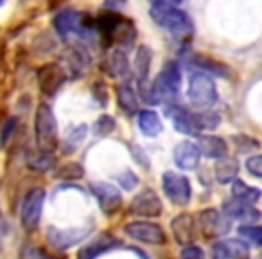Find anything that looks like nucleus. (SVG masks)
<instances>
[{
	"instance_id": "nucleus-38",
	"label": "nucleus",
	"mask_w": 262,
	"mask_h": 259,
	"mask_svg": "<svg viewBox=\"0 0 262 259\" xmlns=\"http://www.w3.org/2000/svg\"><path fill=\"white\" fill-rule=\"evenodd\" d=\"M124 4H126V0H106L104 2V6L108 9H120Z\"/></svg>"
},
{
	"instance_id": "nucleus-21",
	"label": "nucleus",
	"mask_w": 262,
	"mask_h": 259,
	"mask_svg": "<svg viewBox=\"0 0 262 259\" xmlns=\"http://www.w3.org/2000/svg\"><path fill=\"white\" fill-rule=\"evenodd\" d=\"M198 148H200L201 155H205L207 158H221L225 155H228V144L225 143V139L215 135L200 137Z\"/></svg>"
},
{
	"instance_id": "nucleus-29",
	"label": "nucleus",
	"mask_w": 262,
	"mask_h": 259,
	"mask_svg": "<svg viewBox=\"0 0 262 259\" xmlns=\"http://www.w3.org/2000/svg\"><path fill=\"white\" fill-rule=\"evenodd\" d=\"M239 234L241 237H244L246 241H251L253 245H258L262 247V227H257V225H243L239 227Z\"/></svg>"
},
{
	"instance_id": "nucleus-25",
	"label": "nucleus",
	"mask_w": 262,
	"mask_h": 259,
	"mask_svg": "<svg viewBox=\"0 0 262 259\" xmlns=\"http://www.w3.org/2000/svg\"><path fill=\"white\" fill-rule=\"evenodd\" d=\"M232 194L235 198L243 202H248V204H255L258 202V198L262 196V191L258 187H251V186H246L243 180H237L233 178L232 180Z\"/></svg>"
},
{
	"instance_id": "nucleus-12",
	"label": "nucleus",
	"mask_w": 262,
	"mask_h": 259,
	"mask_svg": "<svg viewBox=\"0 0 262 259\" xmlns=\"http://www.w3.org/2000/svg\"><path fill=\"white\" fill-rule=\"evenodd\" d=\"M131 212H135L137 216H144V218H157L162 214V202L153 189H144L133 198Z\"/></svg>"
},
{
	"instance_id": "nucleus-30",
	"label": "nucleus",
	"mask_w": 262,
	"mask_h": 259,
	"mask_svg": "<svg viewBox=\"0 0 262 259\" xmlns=\"http://www.w3.org/2000/svg\"><path fill=\"white\" fill-rule=\"evenodd\" d=\"M84 175V169L81 164L77 162H70V164H65L63 168L58 169V176L59 178H65V180H77Z\"/></svg>"
},
{
	"instance_id": "nucleus-6",
	"label": "nucleus",
	"mask_w": 262,
	"mask_h": 259,
	"mask_svg": "<svg viewBox=\"0 0 262 259\" xmlns=\"http://www.w3.org/2000/svg\"><path fill=\"white\" fill-rule=\"evenodd\" d=\"M180 83H182V74L176 62H167L160 74L157 76L153 83V90L160 101H174L180 94Z\"/></svg>"
},
{
	"instance_id": "nucleus-33",
	"label": "nucleus",
	"mask_w": 262,
	"mask_h": 259,
	"mask_svg": "<svg viewBox=\"0 0 262 259\" xmlns=\"http://www.w3.org/2000/svg\"><path fill=\"white\" fill-rule=\"evenodd\" d=\"M16 124H18L16 117H9V119L6 121V124L2 126V130H0V146H6V144H8V141L11 139L13 133H15Z\"/></svg>"
},
{
	"instance_id": "nucleus-2",
	"label": "nucleus",
	"mask_w": 262,
	"mask_h": 259,
	"mask_svg": "<svg viewBox=\"0 0 262 259\" xmlns=\"http://www.w3.org/2000/svg\"><path fill=\"white\" fill-rule=\"evenodd\" d=\"M95 31L106 42L104 45L119 44L131 47V44L137 38L135 26L129 20L122 18L120 15H115V13H104V15L99 16L95 20Z\"/></svg>"
},
{
	"instance_id": "nucleus-20",
	"label": "nucleus",
	"mask_w": 262,
	"mask_h": 259,
	"mask_svg": "<svg viewBox=\"0 0 262 259\" xmlns=\"http://www.w3.org/2000/svg\"><path fill=\"white\" fill-rule=\"evenodd\" d=\"M120 245L122 243H120L117 237H113L112 234H102V236L95 237L90 245H86L84 248H81L79 257L94 259V257H97V255H102V254H106V252L113 250V248H119Z\"/></svg>"
},
{
	"instance_id": "nucleus-32",
	"label": "nucleus",
	"mask_w": 262,
	"mask_h": 259,
	"mask_svg": "<svg viewBox=\"0 0 262 259\" xmlns=\"http://www.w3.org/2000/svg\"><path fill=\"white\" fill-rule=\"evenodd\" d=\"M115 126H117V123L112 115H101L95 121L94 132L97 133V135H110V133L115 130Z\"/></svg>"
},
{
	"instance_id": "nucleus-26",
	"label": "nucleus",
	"mask_w": 262,
	"mask_h": 259,
	"mask_svg": "<svg viewBox=\"0 0 262 259\" xmlns=\"http://www.w3.org/2000/svg\"><path fill=\"white\" fill-rule=\"evenodd\" d=\"M117 99H119V106L126 113H135L139 110V101H137V95L133 92V88L127 83L120 85L117 88Z\"/></svg>"
},
{
	"instance_id": "nucleus-17",
	"label": "nucleus",
	"mask_w": 262,
	"mask_h": 259,
	"mask_svg": "<svg viewBox=\"0 0 262 259\" xmlns=\"http://www.w3.org/2000/svg\"><path fill=\"white\" fill-rule=\"evenodd\" d=\"M171 230L174 234L176 241L183 247L187 245H192L196 240V222H194L192 214H178L174 220L171 222Z\"/></svg>"
},
{
	"instance_id": "nucleus-24",
	"label": "nucleus",
	"mask_w": 262,
	"mask_h": 259,
	"mask_svg": "<svg viewBox=\"0 0 262 259\" xmlns=\"http://www.w3.org/2000/svg\"><path fill=\"white\" fill-rule=\"evenodd\" d=\"M190 65L196 67L198 70H203V72H212L215 76H221V77H226L228 76V69H226L223 63L215 62L212 58H207V56H190Z\"/></svg>"
},
{
	"instance_id": "nucleus-37",
	"label": "nucleus",
	"mask_w": 262,
	"mask_h": 259,
	"mask_svg": "<svg viewBox=\"0 0 262 259\" xmlns=\"http://www.w3.org/2000/svg\"><path fill=\"white\" fill-rule=\"evenodd\" d=\"M182 257H185V259L203 257V250H201V248H198V247H194V245H187V247L182 250Z\"/></svg>"
},
{
	"instance_id": "nucleus-27",
	"label": "nucleus",
	"mask_w": 262,
	"mask_h": 259,
	"mask_svg": "<svg viewBox=\"0 0 262 259\" xmlns=\"http://www.w3.org/2000/svg\"><path fill=\"white\" fill-rule=\"evenodd\" d=\"M151 69V51L146 45H140L135 58V72L139 79H147Z\"/></svg>"
},
{
	"instance_id": "nucleus-23",
	"label": "nucleus",
	"mask_w": 262,
	"mask_h": 259,
	"mask_svg": "<svg viewBox=\"0 0 262 259\" xmlns=\"http://www.w3.org/2000/svg\"><path fill=\"white\" fill-rule=\"evenodd\" d=\"M139 126L144 135L147 137H157L162 133V121L153 110H142L139 113Z\"/></svg>"
},
{
	"instance_id": "nucleus-40",
	"label": "nucleus",
	"mask_w": 262,
	"mask_h": 259,
	"mask_svg": "<svg viewBox=\"0 0 262 259\" xmlns=\"http://www.w3.org/2000/svg\"><path fill=\"white\" fill-rule=\"evenodd\" d=\"M4 2H6V0H0V6H4Z\"/></svg>"
},
{
	"instance_id": "nucleus-19",
	"label": "nucleus",
	"mask_w": 262,
	"mask_h": 259,
	"mask_svg": "<svg viewBox=\"0 0 262 259\" xmlns=\"http://www.w3.org/2000/svg\"><path fill=\"white\" fill-rule=\"evenodd\" d=\"M201 158V151L198 148V144L192 143H180L174 148V164L180 169H196L200 164Z\"/></svg>"
},
{
	"instance_id": "nucleus-35",
	"label": "nucleus",
	"mask_w": 262,
	"mask_h": 259,
	"mask_svg": "<svg viewBox=\"0 0 262 259\" xmlns=\"http://www.w3.org/2000/svg\"><path fill=\"white\" fill-rule=\"evenodd\" d=\"M246 169L257 178H262V155H253L246 161Z\"/></svg>"
},
{
	"instance_id": "nucleus-16",
	"label": "nucleus",
	"mask_w": 262,
	"mask_h": 259,
	"mask_svg": "<svg viewBox=\"0 0 262 259\" xmlns=\"http://www.w3.org/2000/svg\"><path fill=\"white\" fill-rule=\"evenodd\" d=\"M223 212L228 216L230 220H239V222H246V223H253L260 220V211L255 209L251 204L243 202L239 198L235 200H228L223 204Z\"/></svg>"
},
{
	"instance_id": "nucleus-15",
	"label": "nucleus",
	"mask_w": 262,
	"mask_h": 259,
	"mask_svg": "<svg viewBox=\"0 0 262 259\" xmlns=\"http://www.w3.org/2000/svg\"><path fill=\"white\" fill-rule=\"evenodd\" d=\"M63 83H65V72L56 63H47L38 70V85H40V90L43 94H56Z\"/></svg>"
},
{
	"instance_id": "nucleus-34",
	"label": "nucleus",
	"mask_w": 262,
	"mask_h": 259,
	"mask_svg": "<svg viewBox=\"0 0 262 259\" xmlns=\"http://www.w3.org/2000/svg\"><path fill=\"white\" fill-rule=\"evenodd\" d=\"M86 135V126L84 124H81L79 128H76V130H72L69 135V139H67V144H70V148L67 151H72L76 150L77 146H79V143L83 141V137Z\"/></svg>"
},
{
	"instance_id": "nucleus-18",
	"label": "nucleus",
	"mask_w": 262,
	"mask_h": 259,
	"mask_svg": "<svg viewBox=\"0 0 262 259\" xmlns=\"http://www.w3.org/2000/svg\"><path fill=\"white\" fill-rule=\"evenodd\" d=\"M212 255L217 259H241L250 255V247L241 240H221L212 247Z\"/></svg>"
},
{
	"instance_id": "nucleus-39",
	"label": "nucleus",
	"mask_w": 262,
	"mask_h": 259,
	"mask_svg": "<svg viewBox=\"0 0 262 259\" xmlns=\"http://www.w3.org/2000/svg\"><path fill=\"white\" fill-rule=\"evenodd\" d=\"M153 2H171V4H180L182 0H153Z\"/></svg>"
},
{
	"instance_id": "nucleus-14",
	"label": "nucleus",
	"mask_w": 262,
	"mask_h": 259,
	"mask_svg": "<svg viewBox=\"0 0 262 259\" xmlns=\"http://www.w3.org/2000/svg\"><path fill=\"white\" fill-rule=\"evenodd\" d=\"M90 230L88 229H56V227H49L47 230V240L54 248H70L83 241L88 236Z\"/></svg>"
},
{
	"instance_id": "nucleus-22",
	"label": "nucleus",
	"mask_w": 262,
	"mask_h": 259,
	"mask_svg": "<svg viewBox=\"0 0 262 259\" xmlns=\"http://www.w3.org/2000/svg\"><path fill=\"white\" fill-rule=\"evenodd\" d=\"M237 173H239V162H237V158H232L228 155L217 158V162H215V176H217V180L221 184L232 182L237 176Z\"/></svg>"
},
{
	"instance_id": "nucleus-10",
	"label": "nucleus",
	"mask_w": 262,
	"mask_h": 259,
	"mask_svg": "<svg viewBox=\"0 0 262 259\" xmlns=\"http://www.w3.org/2000/svg\"><path fill=\"white\" fill-rule=\"evenodd\" d=\"M124 230H126V234L129 237H133L137 241H142V243L164 245L167 241L162 227L153 222H131L124 227Z\"/></svg>"
},
{
	"instance_id": "nucleus-9",
	"label": "nucleus",
	"mask_w": 262,
	"mask_h": 259,
	"mask_svg": "<svg viewBox=\"0 0 262 259\" xmlns=\"http://www.w3.org/2000/svg\"><path fill=\"white\" fill-rule=\"evenodd\" d=\"M162 187H164L167 198L176 205H185L190 200V182L187 176L178 173L167 171L162 176Z\"/></svg>"
},
{
	"instance_id": "nucleus-13",
	"label": "nucleus",
	"mask_w": 262,
	"mask_h": 259,
	"mask_svg": "<svg viewBox=\"0 0 262 259\" xmlns=\"http://www.w3.org/2000/svg\"><path fill=\"white\" fill-rule=\"evenodd\" d=\"M90 187H92V193L97 198L101 209L106 214H112V212H115L117 209L120 207V204H122V194H120V191L117 189V187H113L112 184L94 182Z\"/></svg>"
},
{
	"instance_id": "nucleus-4",
	"label": "nucleus",
	"mask_w": 262,
	"mask_h": 259,
	"mask_svg": "<svg viewBox=\"0 0 262 259\" xmlns=\"http://www.w3.org/2000/svg\"><path fill=\"white\" fill-rule=\"evenodd\" d=\"M34 133H36V144L40 151L52 153L58 148V123H56L52 108L45 103H41L36 110Z\"/></svg>"
},
{
	"instance_id": "nucleus-36",
	"label": "nucleus",
	"mask_w": 262,
	"mask_h": 259,
	"mask_svg": "<svg viewBox=\"0 0 262 259\" xmlns=\"http://www.w3.org/2000/svg\"><path fill=\"white\" fill-rule=\"evenodd\" d=\"M117 180H119L120 187H124V189H127V191H131L137 184H139V176L131 171H124L120 176H117Z\"/></svg>"
},
{
	"instance_id": "nucleus-5",
	"label": "nucleus",
	"mask_w": 262,
	"mask_h": 259,
	"mask_svg": "<svg viewBox=\"0 0 262 259\" xmlns=\"http://www.w3.org/2000/svg\"><path fill=\"white\" fill-rule=\"evenodd\" d=\"M189 101L196 108L208 110L217 101V90L212 77L203 70H194L190 72L189 79Z\"/></svg>"
},
{
	"instance_id": "nucleus-1",
	"label": "nucleus",
	"mask_w": 262,
	"mask_h": 259,
	"mask_svg": "<svg viewBox=\"0 0 262 259\" xmlns=\"http://www.w3.org/2000/svg\"><path fill=\"white\" fill-rule=\"evenodd\" d=\"M165 113L172 121L176 132L185 135H200L203 130H212L219 124L217 113H192L178 105L167 106Z\"/></svg>"
},
{
	"instance_id": "nucleus-31",
	"label": "nucleus",
	"mask_w": 262,
	"mask_h": 259,
	"mask_svg": "<svg viewBox=\"0 0 262 259\" xmlns=\"http://www.w3.org/2000/svg\"><path fill=\"white\" fill-rule=\"evenodd\" d=\"M29 166L34 169V171H47V169H51L52 166H54V158H52L51 153L41 151L40 155L29 158Z\"/></svg>"
},
{
	"instance_id": "nucleus-3",
	"label": "nucleus",
	"mask_w": 262,
	"mask_h": 259,
	"mask_svg": "<svg viewBox=\"0 0 262 259\" xmlns=\"http://www.w3.org/2000/svg\"><path fill=\"white\" fill-rule=\"evenodd\" d=\"M149 13L158 26L176 36H190L194 33V24L189 15L172 6L171 2H153Z\"/></svg>"
},
{
	"instance_id": "nucleus-7",
	"label": "nucleus",
	"mask_w": 262,
	"mask_h": 259,
	"mask_svg": "<svg viewBox=\"0 0 262 259\" xmlns=\"http://www.w3.org/2000/svg\"><path fill=\"white\" fill-rule=\"evenodd\" d=\"M54 27L61 36H69V34H90L92 31H95V22L90 20L83 13L76 11H61L59 15H56L54 18Z\"/></svg>"
},
{
	"instance_id": "nucleus-8",
	"label": "nucleus",
	"mask_w": 262,
	"mask_h": 259,
	"mask_svg": "<svg viewBox=\"0 0 262 259\" xmlns=\"http://www.w3.org/2000/svg\"><path fill=\"white\" fill-rule=\"evenodd\" d=\"M43 202H45V191L40 189V187L31 189L26 194V198H24L22 209H20V220H22L24 229L29 230V232L36 230V227L40 225Z\"/></svg>"
},
{
	"instance_id": "nucleus-28",
	"label": "nucleus",
	"mask_w": 262,
	"mask_h": 259,
	"mask_svg": "<svg viewBox=\"0 0 262 259\" xmlns=\"http://www.w3.org/2000/svg\"><path fill=\"white\" fill-rule=\"evenodd\" d=\"M110 69H112L113 74H117V76H122V77L129 76V63H127V58H126V54H124V51L115 49V51L110 54Z\"/></svg>"
},
{
	"instance_id": "nucleus-11",
	"label": "nucleus",
	"mask_w": 262,
	"mask_h": 259,
	"mask_svg": "<svg viewBox=\"0 0 262 259\" xmlns=\"http://www.w3.org/2000/svg\"><path fill=\"white\" fill-rule=\"evenodd\" d=\"M200 229L205 237H217L230 230V218L221 214L217 209H207L200 214Z\"/></svg>"
}]
</instances>
